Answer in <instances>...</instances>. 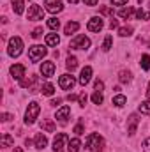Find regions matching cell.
<instances>
[{"mask_svg":"<svg viewBox=\"0 0 150 152\" xmlns=\"http://www.w3.org/2000/svg\"><path fill=\"white\" fill-rule=\"evenodd\" d=\"M60 103H62V99H58V97H57V99H51V101H50V104H51V106H57V104H60Z\"/></svg>","mask_w":150,"mask_h":152,"instance_id":"43","label":"cell"},{"mask_svg":"<svg viewBox=\"0 0 150 152\" xmlns=\"http://www.w3.org/2000/svg\"><path fill=\"white\" fill-rule=\"evenodd\" d=\"M94 87H95V92H103V88H104V83H103L101 80H95Z\"/></svg>","mask_w":150,"mask_h":152,"instance_id":"38","label":"cell"},{"mask_svg":"<svg viewBox=\"0 0 150 152\" xmlns=\"http://www.w3.org/2000/svg\"><path fill=\"white\" fill-rule=\"evenodd\" d=\"M46 53H48V50H46L44 46L36 44V46H30V50H28V58H30L32 62H39Z\"/></svg>","mask_w":150,"mask_h":152,"instance_id":"4","label":"cell"},{"mask_svg":"<svg viewBox=\"0 0 150 152\" xmlns=\"http://www.w3.org/2000/svg\"><path fill=\"white\" fill-rule=\"evenodd\" d=\"M87 99H88V97H87V94H81V96H79V106H85Z\"/></svg>","mask_w":150,"mask_h":152,"instance_id":"41","label":"cell"},{"mask_svg":"<svg viewBox=\"0 0 150 152\" xmlns=\"http://www.w3.org/2000/svg\"><path fill=\"white\" fill-rule=\"evenodd\" d=\"M149 5H150V2H149Z\"/></svg>","mask_w":150,"mask_h":152,"instance_id":"51","label":"cell"},{"mask_svg":"<svg viewBox=\"0 0 150 152\" xmlns=\"http://www.w3.org/2000/svg\"><path fill=\"white\" fill-rule=\"evenodd\" d=\"M113 5H124V4H127V0H111Z\"/></svg>","mask_w":150,"mask_h":152,"instance_id":"42","label":"cell"},{"mask_svg":"<svg viewBox=\"0 0 150 152\" xmlns=\"http://www.w3.org/2000/svg\"><path fill=\"white\" fill-rule=\"evenodd\" d=\"M140 112L145 113V115H150V101H143L140 104Z\"/></svg>","mask_w":150,"mask_h":152,"instance_id":"33","label":"cell"},{"mask_svg":"<svg viewBox=\"0 0 150 152\" xmlns=\"http://www.w3.org/2000/svg\"><path fill=\"white\" fill-rule=\"evenodd\" d=\"M44 5H46V11L51 12V14H57V12H60V11L64 9L62 0H46Z\"/></svg>","mask_w":150,"mask_h":152,"instance_id":"10","label":"cell"},{"mask_svg":"<svg viewBox=\"0 0 150 152\" xmlns=\"http://www.w3.org/2000/svg\"><path fill=\"white\" fill-rule=\"evenodd\" d=\"M78 28H79V23H78V21H69V23L66 25V28H64V34H66V36H71V34H74Z\"/></svg>","mask_w":150,"mask_h":152,"instance_id":"18","label":"cell"},{"mask_svg":"<svg viewBox=\"0 0 150 152\" xmlns=\"http://www.w3.org/2000/svg\"><path fill=\"white\" fill-rule=\"evenodd\" d=\"M118 80H120V83H129L131 81V73L129 71H120Z\"/></svg>","mask_w":150,"mask_h":152,"instance_id":"28","label":"cell"},{"mask_svg":"<svg viewBox=\"0 0 150 152\" xmlns=\"http://www.w3.org/2000/svg\"><path fill=\"white\" fill-rule=\"evenodd\" d=\"M101 14H103V16H113V9L108 7V5H103V7H101Z\"/></svg>","mask_w":150,"mask_h":152,"instance_id":"36","label":"cell"},{"mask_svg":"<svg viewBox=\"0 0 150 152\" xmlns=\"http://www.w3.org/2000/svg\"><path fill=\"white\" fill-rule=\"evenodd\" d=\"M41 92H42L44 96H53V94H55V87H53L51 83H44V85L41 87Z\"/></svg>","mask_w":150,"mask_h":152,"instance_id":"25","label":"cell"},{"mask_svg":"<svg viewBox=\"0 0 150 152\" xmlns=\"http://www.w3.org/2000/svg\"><path fill=\"white\" fill-rule=\"evenodd\" d=\"M66 67L73 73L76 67H78V58H76V57H69V58H67V62H66Z\"/></svg>","mask_w":150,"mask_h":152,"instance_id":"27","label":"cell"},{"mask_svg":"<svg viewBox=\"0 0 150 152\" xmlns=\"http://www.w3.org/2000/svg\"><path fill=\"white\" fill-rule=\"evenodd\" d=\"M41 127H42L46 133H53V131L57 129V126H55V122H53L51 118H44V120L41 122Z\"/></svg>","mask_w":150,"mask_h":152,"instance_id":"16","label":"cell"},{"mask_svg":"<svg viewBox=\"0 0 150 152\" xmlns=\"http://www.w3.org/2000/svg\"><path fill=\"white\" fill-rule=\"evenodd\" d=\"M90 78H92V67H90V66H85V67L81 69V75H79V80H78V81H79V85L85 87V85L90 81Z\"/></svg>","mask_w":150,"mask_h":152,"instance_id":"13","label":"cell"},{"mask_svg":"<svg viewBox=\"0 0 150 152\" xmlns=\"http://www.w3.org/2000/svg\"><path fill=\"white\" fill-rule=\"evenodd\" d=\"M79 147H81V142H79L78 138H73V140H69L67 151H69V152H78V151H79Z\"/></svg>","mask_w":150,"mask_h":152,"instance_id":"22","label":"cell"},{"mask_svg":"<svg viewBox=\"0 0 150 152\" xmlns=\"http://www.w3.org/2000/svg\"><path fill=\"white\" fill-rule=\"evenodd\" d=\"M117 27H118V21L111 18V21H110V28H117Z\"/></svg>","mask_w":150,"mask_h":152,"instance_id":"45","label":"cell"},{"mask_svg":"<svg viewBox=\"0 0 150 152\" xmlns=\"http://www.w3.org/2000/svg\"><path fill=\"white\" fill-rule=\"evenodd\" d=\"M74 133H76V134H78V136L85 133V127H83V120H79V124H78V126H76V127H74Z\"/></svg>","mask_w":150,"mask_h":152,"instance_id":"37","label":"cell"},{"mask_svg":"<svg viewBox=\"0 0 150 152\" xmlns=\"http://www.w3.org/2000/svg\"><path fill=\"white\" fill-rule=\"evenodd\" d=\"M58 42H60V37H58L57 34H48V36H46V44H48V46H57Z\"/></svg>","mask_w":150,"mask_h":152,"instance_id":"24","label":"cell"},{"mask_svg":"<svg viewBox=\"0 0 150 152\" xmlns=\"http://www.w3.org/2000/svg\"><path fill=\"white\" fill-rule=\"evenodd\" d=\"M12 9H14L16 14H23V11H25L23 0H12Z\"/></svg>","mask_w":150,"mask_h":152,"instance_id":"23","label":"cell"},{"mask_svg":"<svg viewBox=\"0 0 150 152\" xmlns=\"http://www.w3.org/2000/svg\"><path fill=\"white\" fill-rule=\"evenodd\" d=\"M41 36H42V28H41V27H37V28H34V30H32V37H34V39H39Z\"/></svg>","mask_w":150,"mask_h":152,"instance_id":"39","label":"cell"},{"mask_svg":"<svg viewBox=\"0 0 150 152\" xmlns=\"http://www.w3.org/2000/svg\"><path fill=\"white\" fill-rule=\"evenodd\" d=\"M12 145H14V140H12V136H11V134H7V133H5V134H2L0 147H4V149H5V147H12Z\"/></svg>","mask_w":150,"mask_h":152,"instance_id":"21","label":"cell"},{"mask_svg":"<svg viewBox=\"0 0 150 152\" xmlns=\"http://www.w3.org/2000/svg\"><path fill=\"white\" fill-rule=\"evenodd\" d=\"M69 4H78V0H69Z\"/></svg>","mask_w":150,"mask_h":152,"instance_id":"50","label":"cell"},{"mask_svg":"<svg viewBox=\"0 0 150 152\" xmlns=\"http://www.w3.org/2000/svg\"><path fill=\"white\" fill-rule=\"evenodd\" d=\"M34 145H36V149H39V151H42V149H44V147L48 145V140H46V136L39 133L37 136H36V140H34Z\"/></svg>","mask_w":150,"mask_h":152,"instance_id":"17","label":"cell"},{"mask_svg":"<svg viewBox=\"0 0 150 152\" xmlns=\"http://www.w3.org/2000/svg\"><path fill=\"white\" fill-rule=\"evenodd\" d=\"M39 113H41V106H39V103L32 101V103L28 104V108H27L25 122H27V124H34V122H36V118L39 117Z\"/></svg>","mask_w":150,"mask_h":152,"instance_id":"3","label":"cell"},{"mask_svg":"<svg viewBox=\"0 0 150 152\" xmlns=\"http://www.w3.org/2000/svg\"><path fill=\"white\" fill-rule=\"evenodd\" d=\"M147 97L150 99V81H149V87H147Z\"/></svg>","mask_w":150,"mask_h":152,"instance_id":"48","label":"cell"},{"mask_svg":"<svg viewBox=\"0 0 150 152\" xmlns=\"http://www.w3.org/2000/svg\"><path fill=\"white\" fill-rule=\"evenodd\" d=\"M143 151H145V152H150V138H147V140L143 142Z\"/></svg>","mask_w":150,"mask_h":152,"instance_id":"40","label":"cell"},{"mask_svg":"<svg viewBox=\"0 0 150 152\" xmlns=\"http://www.w3.org/2000/svg\"><path fill=\"white\" fill-rule=\"evenodd\" d=\"M113 46V37L111 36H106V39H104V42H103V50L104 51H110Z\"/></svg>","mask_w":150,"mask_h":152,"instance_id":"30","label":"cell"},{"mask_svg":"<svg viewBox=\"0 0 150 152\" xmlns=\"http://www.w3.org/2000/svg\"><path fill=\"white\" fill-rule=\"evenodd\" d=\"M36 80H37V76H28V78L20 80V85H21L23 88H32V85L36 83Z\"/></svg>","mask_w":150,"mask_h":152,"instance_id":"20","label":"cell"},{"mask_svg":"<svg viewBox=\"0 0 150 152\" xmlns=\"http://www.w3.org/2000/svg\"><path fill=\"white\" fill-rule=\"evenodd\" d=\"M67 145H69V136H67L66 133H58V134L55 136V140H53V151L62 152L64 147H67Z\"/></svg>","mask_w":150,"mask_h":152,"instance_id":"6","label":"cell"},{"mask_svg":"<svg viewBox=\"0 0 150 152\" xmlns=\"http://www.w3.org/2000/svg\"><path fill=\"white\" fill-rule=\"evenodd\" d=\"M21 51H23V41L20 37H11L9 39V48H7V53L11 55V57H20L21 55Z\"/></svg>","mask_w":150,"mask_h":152,"instance_id":"2","label":"cell"},{"mask_svg":"<svg viewBox=\"0 0 150 152\" xmlns=\"http://www.w3.org/2000/svg\"><path fill=\"white\" fill-rule=\"evenodd\" d=\"M11 75H12L14 80H23V76H25V66L23 64H14L11 67Z\"/></svg>","mask_w":150,"mask_h":152,"instance_id":"15","label":"cell"},{"mask_svg":"<svg viewBox=\"0 0 150 152\" xmlns=\"http://www.w3.org/2000/svg\"><path fill=\"white\" fill-rule=\"evenodd\" d=\"M133 14H136V11H134L133 7H124V9H120V11H118V16H120V18H124V20H129Z\"/></svg>","mask_w":150,"mask_h":152,"instance_id":"19","label":"cell"},{"mask_svg":"<svg viewBox=\"0 0 150 152\" xmlns=\"http://www.w3.org/2000/svg\"><path fill=\"white\" fill-rule=\"evenodd\" d=\"M69 48L71 50H87V48H90V39L87 37V36H76L71 41Z\"/></svg>","mask_w":150,"mask_h":152,"instance_id":"5","label":"cell"},{"mask_svg":"<svg viewBox=\"0 0 150 152\" xmlns=\"http://www.w3.org/2000/svg\"><path fill=\"white\" fill-rule=\"evenodd\" d=\"M12 152H21V147H16V149H12Z\"/></svg>","mask_w":150,"mask_h":152,"instance_id":"49","label":"cell"},{"mask_svg":"<svg viewBox=\"0 0 150 152\" xmlns=\"http://www.w3.org/2000/svg\"><path fill=\"white\" fill-rule=\"evenodd\" d=\"M133 34V27H122V28H118V36H122V37H129Z\"/></svg>","mask_w":150,"mask_h":152,"instance_id":"29","label":"cell"},{"mask_svg":"<svg viewBox=\"0 0 150 152\" xmlns=\"http://www.w3.org/2000/svg\"><path fill=\"white\" fill-rule=\"evenodd\" d=\"M76 99V94H69V96H67V101H74Z\"/></svg>","mask_w":150,"mask_h":152,"instance_id":"47","label":"cell"},{"mask_svg":"<svg viewBox=\"0 0 150 152\" xmlns=\"http://www.w3.org/2000/svg\"><path fill=\"white\" fill-rule=\"evenodd\" d=\"M92 101H94V104H101L103 103V92H94L92 94Z\"/></svg>","mask_w":150,"mask_h":152,"instance_id":"35","label":"cell"},{"mask_svg":"<svg viewBox=\"0 0 150 152\" xmlns=\"http://www.w3.org/2000/svg\"><path fill=\"white\" fill-rule=\"evenodd\" d=\"M138 124H140V117L136 113L129 115V118H127V134H129V136H133V134L136 133Z\"/></svg>","mask_w":150,"mask_h":152,"instance_id":"11","label":"cell"},{"mask_svg":"<svg viewBox=\"0 0 150 152\" xmlns=\"http://www.w3.org/2000/svg\"><path fill=\"white\" fill-rule=\"evenodd\" d=\"M11 118H12V115H9V113H4V115H2V120H4V122H9Z\"/></svg>","mask_w":150,"mask_h":152,"instance_id":"44","label":"cell"},{"mask_svg":"<svg viewBox=\"0 0 150 152\" xmlns=\"http://www.w3.org/2000/svg\"><path fill=\"white\" fill-rule=\"evenodd\" d=\"M53 73H55V64H53L51 60L42 62V66H41V75L44 76V78H51Z\"/></svg>","mask_w":150,"mask_h":152,"instance_id":"12","label":"cell"},{"mask_svg":"<svg viewBox=\"0 0 150 152\" xmlns=\"http://www.w3.org/2000/svg\"><path fill=\"white\" fill-rule=\"evenodd\" d=\"M103 27H104V21H103V18H99V16L90 18V21H88V25H87V28H88L90 32H101Z\"/></svg>","mask_w":150,"mask_h":152,"instance_id":"9","label":"cell"},{"mask_svg":"<svg viewBox=\"0 0 150 152\" xmlns=\"http://www.w3.org/2000/svg\"><path fill=\"white\" fill-rule=\"evenodd\" d=\"M136 18H138V20H150V12L143 11V9H138V11H136Z\"/></svg>","mask_w":150,"mask_h":152,"instance_id":"32","label":"cell"},{"mask_svg":"<svg viewBox=\"0 0 150 152\" xmlns=\"http://www.w3.org/2000/svg\"><path fill=\"white\" fill-rule=\"evenodd\" d=\"M28 20L30 21H39V20H44V9L41 5H30L28 9Z\"/></svg>","mask_w":150,"mask_h":152,"instance_id":"7","label":"cell"},{"mask_svg":"<svg viewBox=\"0 0 150 152\" xmlns=\"http://www.w3.org/2000/svg\"><path fill=\"white\" fill-rule=\"evenodd\" d=\"M141 67H143L145 71L150 69V55H143V57H141Z\"/></svg>","mask_w":150,"mask_h":152,"instance_id":"34","label":"cell"},{"mask_svg":"<svg viewBox=\"0 0 150 152\" xmlns=\"http://www.w3.org/2000/svg\"><path fill=\"white\" fill-rule=\"evenodd\" d=\"M58 85H60V88H64V90H71V88L76 85L74 76H71V75H62V76H60V80H58Z\"/></svg>","mask_w":150,"mask_h":152,"instance_id":"8","label":"cell"},{"mask_svg":"<svg viewBox=\"0 0 150 152\" xmlns=\"http://www.w3.org/2000/svg\"><path fill=\"white\" fill-rule=\"evenodd\" d=\"M85 145H87V149H90L94 152H103L104 151V138L101 134H97V133H92V134L87 136Z\"/></svg>","mask_w":150,"mask_h":152,"instance_id":"1","label":"cell"},{"mask_svg":"<svg viewBox=\"0 0 150 152\" xmlns=\"http://www.w3.org/2000/svg\"><path fill=\"white\" fill-rule=\"evenodd\" d=\"M48 27H50L51 30H58V27H60V21H58L57 18H50V20H48Z\"/></svg>","mask_w":150,"mask_h":152,"instance_id":"31","label":"cell"},{"mask_svg":"<svg viewBox=\"0 0 150 152\" xmlns=\"http://www.w3.org/2000/svg\"><path fill=\"white\" fill-rule=\"evenodd\" d=\"M125 103H127V99H125V96H122V94H118V96H115V97H113V104H115V106H118V108H122Z\"/></svg>","mask_w":150,"mask_h":152,"instance_id":"26","label":"cell"},{"mask_svg":"<svg viewBox=\"0 0 150 152\" xmlns=\"http://www.w3.org/2000/svg\"><path fill=\"white\" fill-rule=\"evenodd\" d=\"M69 113H71V108H69L67 104H64L62 108H58V110H57V118H58V122H60V124H66L67 118H69Z\"/></svg>","mask_w":150,"mask_h":152,"instance_id":"14","label":"cell"},{"mask_svg":"<svg viewBox=\"0 0 150 152\" xmlns=\"http://www.w3.org/2000/svg\"><path fill=\"white\" fill-rule=\"evenodd\" d=\"M83 2H85L87 5H90V7H94V5L97 4V0H83Z\"/></svg>","mask_w":150,"mask_h":152,"instance_id":"46","label":"cell"}]
</instances>
